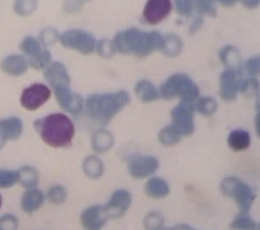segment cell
Wrapping results in <instances>:
<instances>
[{
    "instance_id": "9",
    "label": "cell",
    "mask_w": 260,
    "mask_h": 230,
    "mask_svg": "<svg viewBox=\"0 0 260 230\" xmlns=\"http://www.w3.org/2000/svg\"><path fill=\"white\" fill-rule=\"evenodd\" d=\"M56 101L62 109L73 115H78L83 109V99L80 95L72 92L69 85L54 89Z\"/></svg>"
},
{
    "instance_id": "22",
    "label": "cell",
    "mask_w": 260,
    "mask_h": 230,
    "mask_svg": "<svg viewBox=\"0 0 260 230\" xmlns=\"http://www.w3.org/2000/svg\"><path fill=\"white\" fill-rule=\"evenodd\" d=\"M147 195L153 198H163L169 195V186L165 180L154 177L148 181L145 186Z\"/></svg>"
},
{
    "instance_id": "36",
    "label": "cell",
    "mask_w": 260,
    "mask_h": 230,
    "mask_svg": "<svg viewBox=\"0 0 260 230\" xmlns=\"http://www.w3.org/2000/svg\"><path fill=\"white\" fill-rule=\"evenodd\" d=\"M216 0H194V6L201 15L214 16L216 14Z\"/></svg>"
},
{
    "instance_id": "37",
    "label": "cell",
    "mask_w": 260,
    "mask_h": 230,
    "mask_svg": "<svg viewBox=\"0 0 260 230\" xmlns=\"http://www.w3.org/2000/svg\"><path fill=\"white\" fill-rule=\"evenodd\" d=\"M59 39L60 34L56 29L46 28V29L43 30L42 33H40L39 41L41 42V44L44 46H47V45L55 44Z\"/></svg>"
},
{
    "instance_id": "23",
    "label": "cell",
    "mask_w": 260,
    "mask_h": 230,
    "mask_svg": "<svg viewBox=\"0 0 260 230\" xmlns=\"http://www.w3.org/2000/svg\"><path fill=\"white\" fill-rule=\"evenodd\" d=\"M183 47L182 40L175 34H169L163 38L160 50L168 56H176L181 52Z\"/></svg>"
},
{
    "instance_id": "30",
    "label": "cell",
    "mask_w": 260,
    "mask_h": 230,
    "mask_svg": "<svg viewBox=\"0 0 260 230\" xmlns=\"http://www.w3.org/2000/svg\"><path fill=\"white\" fill-rule=\"evenodd\" d=\"M196 108L202 115L209 117L216 112L218 109V103L214 98L204 97L199 99Z\"/></svg>"
},
{
    "instance_id": "21",
    "label": "cell",
    "mask_w": 260,
    "mask_h": 230,
    "mask_svg": "<svg viewBox=\"0 0 260 230\" xmlns=\"http://www.w3.org/2000/svg\"><path fill=\"white\" fill-rule=\"evenodd\" d=\"M114 145L112 134L104 130H99L92 136V147L98 153H104L110 151Z\"/></svg>"
},
{
    "instance_id": "10",
    "label": "cell",
    "mask_w": 260,
    "mask_h": 230,
    "mask_svg": "<svg viewBox=\"0 0 260 230\" xmlns=\"http://www.w3.org/2000/svg\"><path fill=\"white\" fill-rule=\"evenodd\" d=\"M242 80L239 70L228 69L222 72L219 78L220 96L223 100L233 101L237 98Z\"/></svg>"
},
{
    "instance_id": "1",
    "label": "cell",
    "mask_w": 260,
    "mask_h": 230,
    "mask_svg": "<svg viewBox=\"0 0 260 230\" xmlns=\"http://www.w3.org/2000/svg\"><path fill=\"white\" fill-rule=\"evenodd\" d=\"M163 37L158 32L143 33L136 28H129L116 34L114 44L115 49L121 53L145 58L160 49Z\"/></svg>"
},
{
    "instance_id": "5",
    "label": "cell",
    "mask_w": 260,
    "mask_h": 230,
    "mask_svg": "<svg viewBox=\"0 0 260 230\" xmlns=\"http://www.w3.org/2000/svg\"><path fill=\"white\" fill-rule=\"evenodd\" d=\"M220 189L225 196L234 198L244 213L248 212L256 197L251 187L236 177L225 178L222 181Z\"/></svg>"
},
{
    "instance_id": "48",
    "label": "cell",
    "mask_w": 260,
    "mask_h": 230,
    "mask_svg": "<svg viewBox=\"0 0 260 230\" xmlns=\"http://www.w3.org/2000/svg\"><path fill=\"white\" fill-rule=\"evenodd\" d=\"M2 206V197H1V195H0V208Z\"/></svg>"
},
{
    "instance_id": "14",
    "label": "cell",
    "mask_w": 260,
    "mask_h": 230,
    "mask_svg": "<svg viewBox=\"0 0 260 230\" xmlns=\"http://www.w3.org/2000/svg\"><path fill=\"white\" fill-rule=\"evenodd\" d=\"M110 219L104 206H93L83 211L81 221L86 229H101Z\"/></svg>"
},
{
    "instance_id": "39",
    "label": "cell",
    "mask_w": 260,
    "mask_h": 230,
    "mask_svg": "<svg viewBox=\"0 0 260 230\" xmlns=\"http://www.w3.org/2000/svg\"><path fill=\"white\" fill-rule=\"evenodd\" d=\"M176 12L181 16H189L193 11L194 0H175Z\"/></svg>"
},
{
    "instance_id": "17",
    "label": "cell",
    "mask_w": 260,
    "mask_h": 230,
    "mask_svg": "<svg viewBox=\"0 0 260 230\" xmlns=\"http://www.w3.org/2000/svg\"><path fill=\"white\" fill-rule=\"evenodd\" d=\"M29 60L18 54H13L6 56L1 62V69L5 73L12 77H18L26 72L29 67Z\"/></svg>"
},
{
    "instance_id": "4",
    "label": "cell",
    "mask_w": 260,
    "mask_h": 230,
    "mask_svg": "<svg viewBox=\"0 0 260 230\" xmlns=\"http://www.w3.org/2000/svg\"><path fill=\"white\" fill-rule=\"evenodd\" d=\"M160 94L167 100L180 98L182 101L192 103L198 98L200 90L187 75L178 73L169 77L161 84Z\"/></svg>"
},
{
    "instance_id": "25",
    "label": "cell",
    "mask_w": 260,
    "mask_h": 230,
    "mask_svg": "<svg viewBox=\"0 0 260 230\" xmlns=\"http://www.w3.org/2000/svg\"><path fill=\"white\" fill-rule=\"evenodd\" d=\"M219 58H220L221 62L228 66L229 69L238 70L241 64L240 51L237 50V48L231 46V45L225 46L220 50Z\"/></svg>"
},
{
    "instance_id": "15",
    "label": "cell",
    "mask_w": 260,
    "mask_h": 230,
    "mask_svg": "<svg viewBox=\"0 0 260 230\" xmlns=\"http://www.w3.org/2000/svg\"><path fill=\"white\" fill-rule=\"evenodd\" d=\"M23 123L18 118L0 120V150L10 140H17L23 132Z\"/></svg>"
},
{
    "instance_id": "26",
    "label": "cell",
    "mask_w": 260,
    "mask_h": 230,
    "mask_svg": "<svg viewBox=\"0 0 260 230\" xmlns=\"http://www.w3.org/2000/svg\"><path fill=\"white\" fill-rule=\"evenodd\" d=\"M83 171L92 179H98L104 174V164L100 159L94 156L87 157L83 164Z\"/></svg>"
},
{
    "instance_id": "18",
    "label": "cell",
    "mask_w": 260,
    "mask_h": 230,
    "mask_svg": "<svg viewBox=\"0 0 260 230\" xmlns=\"http://www.w3.org/2000/svg\"><path fill=\"white\" fill-rule=\"evenodd\" d=\"M45 196L39 189H29L24 193L22 200H21V207L24 212L27 214H32L39 210L44 204Z\"/></svg>"
},
{
    "instance_id": "38",
    "label": "cell",
    "mask_w": 260,
    "mask_h": 230,
    "mask_svg": "<svg viewBox=\"0 0 260 230\" xmlns=\"http://www.w3.org/2000/svg\"><path fill=\"white\" fill-rule=\"evenodd\" d=\"M259 89V84L257 82V79H255L253 77L245 79V81H242L241 85H240V90L244 94L251 97L253 95H256L258 92Z\"/></svg>"
},
{
    "instance_id": "40",
    "label": "cell",
    "mask_w": 260,
    "mask_h": 230,
    "mask_svg": "<svg viewBox=\"0 0 260 230\" xmlns=\"http://www.w3.org/2000/svg\"><path fill=\"white\" fill-rule=\"evenodd\" d=\"M145 227L148 229H160L163 227V218L158 213H151L145 218Z\"/></svg>"
},
{
    "instance_id": "43",
    "label": "cell",
    "mask_w": 260,
    "mask_h": 230,
    "mask_svg": "<svg viewBox=\"0 0 260 230\" xmlns=\"http://www.w3.org/2000/svg\"><path fill=\"white\" fill-rule=\"evenodd\" d=\"M246 71L252 77H256L259 73L260 61L259 56H254L252 59H249L245 65Z\"/></svg>"
},
{
    "instance_id": "34",
    "label": "cell",
    "mask_w": 260,
    "mask_h": 230,
    "mask_svg": "<svg viewBox=\"0 0 260 230\" xmlns=\"http://www.w3.org/2000/svg\"><path fill=\"white\" fill-rule=\"evenodd\" d=\"M18 183V172L9 169H0V188L8 189Z\"/></svg>"
},
{
    "instance_id": "20",
    "label": "cell",
    "mask_w": 260,
    "mask_h": 230,
    "mask_svg": "<svg viewBox=\"0 0 260 230\" xmlns=\"http://www.w3.org/2000/svg\"><path fill=\"white\" fill-rule=\"evenodd\" d=\"M228 142L234 151H245L251 145V136L246 130H234L229 134Z\"/></svg>"
},
{
    "instance_id": "42",
    "label": "cell",
    "mask_w": 260,
    "mask_h": 230,
    "mask_svg": "<svg viewBox=\"0 0 260 230\" xmlns=\"http://www.w3.org/2000/svg\"><path fill=\"white\" fill-rule=\"evenodd\" d=\"M63 9L70 14H77L80 12L84 5L78 0H63Z\"/></svg>"
},
{
    "instance_id": "24",
    "label": "cell",
    "mask_w": 260,
    "mask_h": 230,
    "mask_svg": "<svg viewBox=\"0 0 260 230\" xmlns=\"http://www.w3.org/2000/svg\"><path fill=\"white\" fill-rule=\"evenodd\" d=\"M18 182L25 189H33L39 183V175L35 168L24 166L18 170Z\"/></svg>"
},
{
    "instance_id": "41",
    "label": "cell",
    "mask_w": 260,
    "mask_h": 230,
    "mask_svg": "<svg viewBox=\"0 0 260 230\" xmlns=\"http://www.w3.org/2000/svg\"><path fill=\"white\" fill-rule=\"evenodd\" d=\"M18 221L13 215H4L0 217V229H17Z\"/></svg>"
},
{
    "instance_id": "12",
    "label": "cell",
    "mask_w": 260,
    "mask_h": 230,
    "mask_svg": "<svg viewBox=\"0 0 260 230\" xmlns=\"http://www.w3.org/2000/svg\"><path fill=\"white\" fill-rule=\"evenodd\" d=\"M171 11L172 0H148L143 11V18L148 24H159Z\"/></svg>"
},
{
    "instance_id": "13",
    "label": "cell",
    "mask_w": 260,
    "mask_h": 230,
    "mask_svg": "<svg viewBox=\"0 0 260 230\" xmlns=\"http://www.w3.org/2000/svg\"><path fill=\"white\" fill-rule=\"evenodd\" d=\"M132 204L129 192L119 189L113 194L109 203L104 206L107 215L110 218H118L123 216Z\"/></svg>"
},
{
    "instance_id": "29",
    "label": "cell",
    "mask_w": 260,
    "mask_h": 230,
    "mask_svg": "<svg viewBox=\"0 0 260 230\" xmlns=\"http://www.w3.org/2000/svg\"><path fill=\"white\" fill-rule=\"evenodd\" d=\"M37 6V0H16L13 5V9L18 16L27 17L35 12Z\"/></svg>"
},
{
    "instance_id": "3",
    "label": "cell",
    "mask_w": 260,
    "mask_h": 230,
    "mask_svg": "<svg viewBox=\"0 0 260 230\" xmlns=\"http://www.w3.org/2000/svg\"><path fill=\"white\" fill-rule=\"evenodd\" d=\"M129 95L125 91L95 94L86 101V109L94 121L106 125L129 103Z\"/></svg>"
},
{
    "instance_id": "27",
    "label": "cell",
    "mask_w": 260,
    "mask_h": 230,
    "mask_svg": "<svg viewBox=\"0 0 260 230\" xmlns=\"http://www.w3.org/2000/svg\"><path fill=\"white\" fill-rule=\"evenodd\" d=\"M44 49L45 47L41 44V42L39 41V39H35L31 36L26 37L23 41L21 42L20 50L26 56H29V59L39 55Z\"/></svg>"
},
{
    "instance_id": "2",
    "label": "cell",
    "mask_w": 260,
    "mask_h": 230,
    "mask_svg": "<svg viewBox=\"0 0 260 230\" xmlns=\"http://www.w3.org/2000/svg\"><path fill=\"white\" fill-rule=\"evenodd\" d=\"M34 126L42 140L50 147H67L74 137V124L67 116L61 113L37 120Z\"/></svg>"
},
{
    "instance_id": "33",
    "label": "cell",
    "mask_w": 260,
    "mask_h": 230,
    "mask_svg": "<svg viewBox=\"0 0 260 230\" xmlns=\"http://www.w3.org/2000/svg\"><path fill=\"white\" fill-rule=\"evenodd\" d=\"M47 198L51 204L55 205H59L66 201L67 199V192L66 189L60 185H55L49 189L47 193Z\"/></svg>"
},
{
    "instance_id": "11",
    "label": "cell",
    "mask_w": 260,
    "mask_h": 230,
    "mask_svg": "<svg viewBox=\"0 0 260 230\" xmlns=\"http://www.w3.org/2000/svg\"><path fill=\"white\" fill-rule=\"evenodd\" d=\"M159 162L151 156H135L128 162V170L134 178L143 179L157 171Z\"/></svg>"
},
{
    "instance_id": "31",
    "label": "cell",
    "mask_w": 260,
    "mask_h": 230,
    "mask_svg": "<svg viewBox=\"0 0 260 230\" xmlns=\"http://www.w3.org/2000/svg\"><path fill=\"white\" fill-rule=\"evenodd\" d=\"M51 63V54L47 49H44L41 52L34 56L32 59H29V64L33 69L35 70H44L47 68Z\"/></svg>"
},
{
    "instance_id": "32",
    "label": "cell",
    "mask_w": 260,
    "mask_h": 230,
    "mask_svg": "<svg viewBox=\"0 0 260 230\" xmlns=\"http://www.w3.org/2000/svg\"><path fill=\"white\" fill-rule=\"evenodd\" d=\"M231 227L236 229H257L258 225L247 215V213L242 212L233 221Z\"/></svg>"
},
{
    "instance_id": "47",
    "label": "cell",
    "mask_w": 260,
    "mask_h": 230,
    "mask_svg": "<svg viewBox=\"0 0 260 230\" xmlns=\"http://www.w3.org/2000/svg\"><path fill=\"white\" fill-rule=\"evenodd\" d=\"M79 2H81V3L83 4V5H84V4L87 3V2H89V1H90V0H78Z\"/></svg>"
},
{
    "instance_id": "45",
    "label": "cell",
    "mask_w": 260,
    "mask_h": 230,
    "mask_svg": "<svg viewBox=\"0 0 260 230\" xmlns=\"http://www.w3.org/2000/svg\"><path fill=\"white\" fill-rule=\"evenodd\" d=\"M241 3L247 8H256L259 5L260 0H240Z\"/></svg>"
},
{
    "instance_id": "6",
    "label": "cell",
    "mask_w": 260,
    "mask_h": 230,
    "mask_svg": "<svg viewBox=\"0 0 260 230\" xmlns=\"http://www.w3.org/2000/svg\"><path fill=\"white\" fill-rule=\"evenodd\" d=\"M62 46L70 50H77L83 55L91 54L95 49V37L83 30H69L60 35Z\"/></svg>"
},
{
    "instance_id": "35",
    "label": "cell",
    "mask_w": 260,
    "mask_h": 230,
    "mask_svg": "<svg viewBox=\"0 0 260 230\" xmlns=\"http://www.w3.org/2000/svg\"><path fill=\"white\" fill-rule=\"evenodd\" d=\"M95 49H96L99 56L104 58V59L112 58L115 55V50H116L114 42L109 40V39H103L96 43Z\"/></svg>"
},
{
    "instance_id": "46",
    "label": "cell",
    "mask_w": 260,
    "mask_h": 230,
    "mask_svg": "<svg viewBox=\"0 0 260 230\" xmlns=\"http://www.w3.org/2000/svg\"><path fill=\"white\" fill-rule=\"evenodd\" d=\"M237 1L238 0H216V2H219L222 6H228V7L234 6L237 3Z\"/></svg>"
},
{
    "instance_id": "19",
    "label": "cell",
    "mask_w": 260,
    "mask_h": 230,
    "mask_svg": "<svg viewBox=\"0 0 260 230\" xmlns=\"http://www.w3.org/2000/svg\"><path fill=\"white\" fill-rule=\"evenodd\" d=\"M136 94L144 103L154 102L159 98L160 93L156 87L148 80H141L136 84Z\"/></svg>"
},
{
    "instance_id": "44",
    "label": "cell",
    "mask_w": 260,
    "mask_h": 230,
    "mask_svg": "<svg viewBox=\"0 0 260 230\" xmlns=\"http://www.w3.org/2000/svg\"><path fill=\"white\" fill-rule=\"evenodd\" d=\"M203 24H204V20H203V18H195L194 20L192 21V23L191 24V25H190V34H194V33H197L199 30L201 29V27H202Z\"/></svg>"
},
{
    "instance_id": "8",
    "label": "cell",
    "mask_w": 260,
    "mask_h": 230,
    "mask_svg": "<svg viewBox=\"0 0 260 230\" xmlns=\"http://www.w3.org/2000/svg\"><path fill=\"white\" fill-rule=\"evenodd\" d=\"M50 90L43 83H34L24 89L21 95V105L27 110H36L43 106L50 98Z\"/></svg>"
},
{
    "instance_id": "7",
    "label": "cell",
    "mask_w": 260,
    "mask_h": 230,
    "mask_svg": "<svg viewBox=\"0 0 260 230\" xmlns=\"http://www.w3.org/2000/svg\"><path fill=\"white\" fill-rule=\"evenodd\" d=\"M193 110L192 103L185 101L172 110V126L182 136H191L194 132Z\"/></svg>"
},
{
    "instance_id": "28",
    "label": "cell",
    "mask_w": 260,
    "mask_h": 230,
    "mask_svg": "<svg viewBox=\"0 0 260 230\" xmlns=\"http://www.w3.org/2000/svg\"><path fill=\"white\" fill-rule=\"evenodd\" d=\"M182 136L173 126L165 127L160 132L159 140L165 146H173L180 142Z\"/></svg>"
},
{
    "instance_id": "16",
    "label": "cell",
    "mask_w": 260,
    "mask_h": 230,
    "mask_svg": "<svg viewBox=\"0 0 260 230\" xmlns=\"http://www.w3.org/2000/svg\"><path fill=\"white\" fill-rule=\"evenodd\" d=\"M45 79L52 88L58 86L70 85L71 77L65 65L62 63H50V65L45 69Z\"/></svg>"
}]
</instances>
